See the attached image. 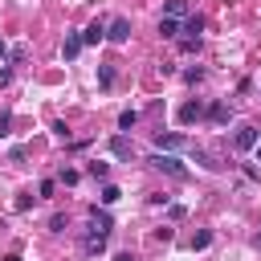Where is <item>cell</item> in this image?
Wrapping results in <instances>:
<instances>
[{
    "mask_svg": "<svg viewBox=\"0 0 261 261\" xmlns=\"http://www.w3.org/2000/svg\"><path fill=\"white\" fill-rule=\"evenodd\" d=\"M208 245H212V232H208V228H200V232L192 237V249H208Z\"/></svg>",
    "mask_w": 261,
    "mask_h": 261,
    "instance_id": "19",
    "label": "cell"
},
{
    "mask_svg": "<svg viewBox=\"0 0 261 261\" xmlns=\"http://www.w3.org/2000/svg\"><path fill=\"white\" fill-rule=\"evenodd\" d=\"M82 53V33H65V45H61V57L65 61H73Z\"/></svg>",
    "mask_w": 261,
    "mask_h": 261,
    "instance_id": "12",
    "label": "cell"
},
{
    "mask_svg": "<svg viewBox=\"0 0 261 261\" xmlns=\"http://www.w3.org/2000/svg\"><path fill=\"white\" fill-rule=\"evenodd\" d=\"M98 77H102V86H114V69H110V65H102V69H98Z\"/></svg>",
    "mask_w": 261,
    "mask_h": 261,
    "instance_id": "21",
    "label": "cell"
},
{
    "mask_svg": "<svg viewBox=\"0 0 261 261\" xmlns=\"http://www.w3.org/2000/svg\"><path fill=\"white\" fill-rule=\"evenodd\" d=\"M179 33H188L192 41H200V33H204V16H196V12H192V16H184V24H179Z\"/></svg>",
    "mask_w": 261,
    "mask_h": 261,
    "instance_id": "11",
    "label": "cell"
},
{
    "mask_svg": "<svg viewBox=\"0 0 261 261\" xmlns=\"http://www.w3.org/2000/svg\"><path fill=\"white\" fill-rule=\"evenodd\" d=\"M257 249H261V237H257Z\"/></svg>",
    "mask_w": 261,
    "mask_h": 261,
    "instance_id": "30",
    "label": "cell"
},
{
    "mask_svg": "<svg viewBox=\"0 0 261 261\" xmlns=\"http://www.w3.org/2000/svg\"><path fill=\"white\" fill-rule=\"evenodd\" d=\"M24 208H33V196H29V192H20V196H16V212H24Z\"/></svg>",
    "mask_w": 261,
    "mask_h": 261,
    "instance_id": "23",
    "label": "cell"
},
{
    "mask_svg": "<svg viewBox=\"0 0 261 261\" xmlns=\"http://www.w3.org/2000/svg\"><path fill=\"white\" fill-rule=\"evenodd\" d=\"M8 126H12V114H0V139H8Z\"/></svg>",
    "mask_w": 261,
    "mask_h": 261,
    "instance_id": "24",
    "label": "cell"
},
{
    "mask_svg": "<svg viewBox=\"0 0 261 261\" xmlns=\"http://www.w3.org/2000/svg\"><path fill=\"white\" fill-rule=\"evenodd\" d=\"M53 188H57L53 179H41V184H37V196H53Z\"/></svg>",
    "mask_w": 261,
    "mask_h": 261,
    "instance_id": "22",
    "label": "cell"
},
{
    "mask_svg": "<svg viewBox=\"0 0 261 261\" xmlns=\"http://www.w3.org/2000/svg\"><path fill=\"white\" fill-rule=\"evenodd\" d=\"M147 163H151V167H159V171H167V175H175V179H188V167H184L175 155H163V151H159V155H151Z\"/></svg>",
    "mask_w": 261,
    "mask_h": 261,
    "instance_id": "1",
    "label": "cell"
},
{
    "mask_svg": "<svg viewBox=\"0 0 261 261\" xmlns=\"http://www.w3.org/2000/svg\"><path fill=\"white\" fill-rule=\"evenodd\" d=\"M114 261H139L135 253H114Z\"/></svg>",
    "mask_w": 261,
    "mask_h": 261,
    "instance_id": "26",
    "label": "cell"
},
{
    "mask_svg": "<svg viewBox=\"0 0 261 261\" xmlns=\"http://www.w3.org/2000/svg\"><path fill=\"white\" fill-rule=\"evenodd\" d=\"M163 16H171V20L188 16V0H167V4H163Z\"/></svg>",
    "mask_w": 261,
    "mask_h": 261,
    "instance_id": "13",
    "label": "cell"
},
{
    "mask_svg": "<svg viewBox=\"0 0 261 261\" xmlns=\"http://www.w3.org/2000/svg\"><path fill=\"white\" fill-rule=\"evenodd\" d=\"M49 228H53V232H65V228H69V220H65V216H61V212H57V216H53V220H49Z\"/></svg>",
    "mask_w": 261,
    "mask_h": 261,
    "instance_id": "20",
    "label": "cell"
},
{
    "mask_svg": "<svg viewBox=\"0 0 261 261\" xmlns=\"http://www.w3.org/2000/svg\"><path fill=\"white\" fill-rule=\"evenodd\" d=\"M86 171H90L94 179H106V175H110V163H102V159H94V163H90Z\"/></svg>",
    "mask_w": 261,
    "mask_h": 261,
    "instance_id": "15",
    "label": "cell"
},
{
    "mask_svg": "<svg viewBox=\"0 0 261 261\" xmlns=\"http://www.w3.org/2000/svg\"><path fill=\"white\" fill-rule=\"evenodd\" d=\"M110 155H114V159H130V155H135L130 139H126V135H114V139H110Z\"/></svg>",
    "mask_w": 261,
    "mask_h": 261,
    "instance_id": "10",
    "label": "cell"
},
{
    "mask_svg": "<svg viewBox=\"0 0 261 261\" xmlns=\"http://www.w3.org/2000/svg\"><path fill=\"white\" fill-rule=\"evenodd\" d=\"M106 41L126 45V41H130V20H126V16H114V20L106 24Z\"/></svg>",
    "mask_w": 261,
    "mask_h": 261,
    "instance_id": "3",
    "label": "cell"
},
{
    "mask_svg": "<svg viewBox=\"0 0 261 261\" xmlns=\"http://www.w3.org/2000/svg\"><path fill=\"white\" fill-rule=\"evenodd\" d=\"M192 159H196L200 167H208V171H220V167H224V159L212 155V151H204V147H192Z\"/></svg>",
    "mask_w": 261,
    "mask_h": 261,
    "instance_id": "7",
    "label": "cell"
},
{
    "mask_svg": "<svg viewBox=\"0 0 261 261\" xmlns=\"http://www.w3.org/2000/svg\"><path fill=\"white\" fill-rule=\"evenodd\" d=\"M98 41H106V20H90L82 33V45H98Z\"/></svg>",
    "mask_w": 261,
    "mask_h": 261,
    "instance_id": "8",
    "label": "cell"
},
{
    "mask_svg": "<svg viewBox=\"0 0 261 261\" xmlns=\"http://www.w3.org/2000/svg\"><path fill=\"white\" fill-rule=\"evenodd\" d=\"M253 151H257V159H261V143H257V147H253Z\"/></svg>",
    "mask_w": 261,
    "mask_h": 261,
    "instance_id": "29",
    "label": "cell"
},
{
    "mask_svg": "<svg viewBox=\"0 0 261 261\" xmlns=\"http://www.w3.org/2000/svg\"><path fill=\"white\" fill-rule=\"evenodd\" d=\"M82 249H86L90 257H94V253H102V249H106V232H98V228L90 224V228H86V237H82Z\"/></svg>",
    "mask_w": 261,
    "mask_h": 261,
    "instance_id": "5",
    "label": "cell"
},
{
    "mask_svg": "<svg viewBox=\"0 0 261 261\" xmlns=\"http://www.w3.org/2000/svg\"><path fill=\"white\" fill-rule=\"evenodd\" d=\"M159 37H167V41H175V37H179V20H171V16H163V20H159Z\"/></svg>",
    "mask_w": 261,
    "mask_h": 261,
    "instance_id": "14",
    "label": "cell"
},
{
    "mask_svg": "<svg viewBox=\"0 0 261 261\" xmlns=\"http://www.w3.org/2000/svg\"><path fill=\"white\" fill-rule=\"evenodd\" d=\"M98 200H102V204H118V200H122V192H118V188H114V184H106V188H102V196H98Z\"/></svg>",
    "mask_w": 261,
    "mask_h": 261,
    "instance_id": "16",
    "label": "cell"
},
{
    "mask_svg": "<svg viewBox=\"0 0 261 261\" xmlns=\"http://www.w3.org/2000/svg\"><path fill=\"white\" fill-rule=\"evenodd\" d=\"M0 261H24V257H16V253H8V257H0Z\"/></svg>",
    "mask_w": 261,
    "mask_h": 261,
    "instance_id": "28",
    "label": "cell"
},
{
    "mask_svg": "<svg viewBox=\"0 0 261 261\" xmlns=\"http://www.w3.org/2000/svg\"><path fill=\"white\" fill-rule=\"evenodd\" d=\"M8 82H12V69L4 65V69H0V86H8Z\"/></svg>",
    "mask_w": 261,
    "mask_h": 261,
    "instance_id": "25",
    "label": "cell"
},
{
    "mask_svg": "<svg viewBox=\"0 0 261 261\" xmlns=\"http://www.w3.org/2000/svg\"><path fill=\"white\" fill-rule=\"evenodd\" d=\"M57 179H61L65 188H73V184L82 179V171H73V167H61V175H57Z\"/></svg>",
    "mask_w": 261,
    "mask_h": 261,
    "instance_id": "18",
    "label": "cell"
},
{
    "mask_svg": "<svg viewBox=\"0 0 261 261\" xmlns=\"http://www.w3.org/2000/svg\"><path fill=\"white\" fill-rule=\"evenodd\" d=\"M155 147L167 155V151H179V147H188V139H184L179 130H155Z\"/></svg>",
    "mask_w": 261,
    "mask_h": 261,
    "instance_id": "4",
    "label": "cell"
},
{
    "mask_svg": "<svg viewBox=\"0 0 261 261\" xmlns=\"http://www.w3.org/2000/svg\"><path fill=\"white\" fill-rule=\"evenodd\" d=\"M257 143H261V130H257V126H249V122H245V126H237V130H232V147H237V151H253Z\"/></svg>",
    "mask_w": 261,
    "mask_h": 261,
    "instance_id": "2",
    "label": "cell"
},
{
    "mask_svg": "<svg viewBox=\"0 0 261 261\" xmlns=\"http://www.w3.org/2000/svg\"><path fill=\"white\" fill-rule=\"evenodd\" d=\"M4 57H8V45H4V41H0V61H4Z\"/></svg>",
    "mask_w": 261,
    "mask_h": 261,
    "instance_id": "27",
    "label": "cell"
},
{
    "mask_svg": "<svg viewBox=\"0 0 261 261\" xmlns=\"http://www.w3.org/2000/svg\"><path fill=\"white\" fill-rule=\"evenodd\" d=\"M204 114H208V122H212V126H224V122L232 118V106H228V102H212Z\"/></svg>",
    "mask_w": 261,
    "mask_h": 261,
    "instance_id": "6",
    "label": "cell"
},
{
    "mask_svg": "<svg viewBox=\"0 0 261 261\" xmlns=\"http://www.w3.org/2000/svg\"><path fill=\"white\" fill-rule=\"evenodd\" d=\"M204 118V102H184L179 106V122L184 126H192V122H200Z\"/></svg>",
    "mask_w": 261,
    "mask_h": 261,
    "instance_id": "9",
    "label": "cell"
},
{
    "mask_svg": "<svg viewBox=\"0 0 261 261\" xmlns=\"http://www.w3.org/2000/svg\"><path fill=\"white\" fill-rule=\"evenodd\" d=\"M135 122H139V114H135V110H122V114H118V130H130Z\"/></svg>",
    "mask_w": 261,
    "mask_h": 261,
    "instance_id": "17",
    "label": "cell"
}]
</instances>
